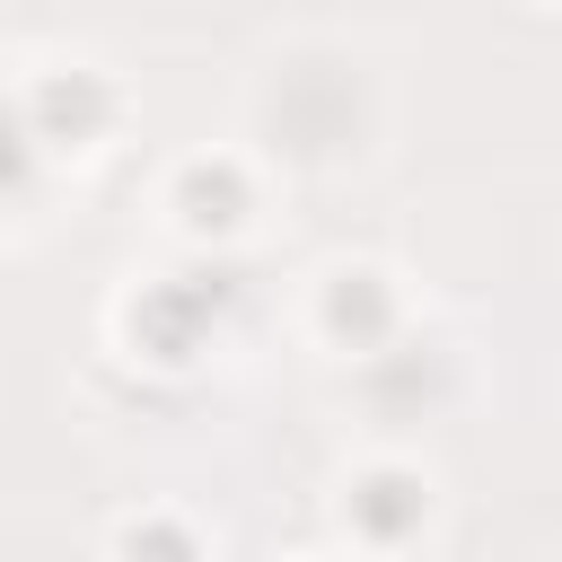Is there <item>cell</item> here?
I'll list each match as a JSON object with an SVG mask.
<instances>
[{"mask_svg":"<svg viewBox=\"0 0 562 562\" xmlns=\"http://www.w3.org/2000/svg\"><path fill=\"white\" fill-rule=\"evenodd\" d=\"M325 325L351 342V351H386V334H395V290L378 281V272H334V290H325Z\"/></svg>","mask_w":562,"mask_h":562,"instance_id":"cell-3","label":"cell"},{"mask_svg":"<svg viewBox=\"0 0 562 562\" xmlns=\"http://www.w3.org/2000/svg\"><path fill=\"white\" fill-rule=\"evenodd\" d=\"M123 562H193V536L176 518H140V527H123Z\"/></svg>","mask_w":562,"mask_h":562,"instance_id":"cell-5","label":"cell"},{"mask_svg":"<svg viewBox=\"0 0 562 562\" xmlns=\"http://www.w3.org/2000/svg\"><path fill=\"white\" fill-rule=\"evenodd\" d=\"M105 123H114V88L97 70H44L18 97V132L44 140V149H88Z\"/></svg>","mask_w":562,"mask_h":562,"instance_id":"cell-1","label":"cell"},{"mask_svg":"<svg viewBox=\"0 0 562 562\" xmlns=\"http://www.w3.org/2000/svg\"><path fill=\"white\" fill-rule=\"evenodd\" d=\"M176 211H184V228H237V211H246V176L228 167V158H193L184 176H176Z\"/></svg>","mask_w":562,"mask_h":562,"instance_id":"cell-4","label":"cell"},{"mask_svg":"<svg viewBox=\"0 0 562 562\" xmlns=\"http://www.w3.org/2000/svg\"><path fill=\"white\" fill-rule=\"evenodd\" d=\"M422 518H430V492H422V474H404V465H378V474H360V483H351V527H360L369 544H404Z\"/></svg>","mask_w":562,"mask_h":562,"instance_id":"cell-2","label":"cell"}]
</instances>
